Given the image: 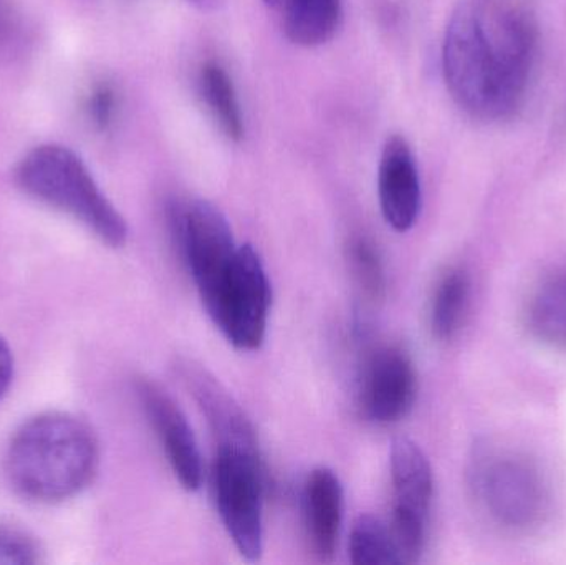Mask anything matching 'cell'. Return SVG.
I'll return each mask as SVG.
<instances>
[{
    "label": "cell",
    "mask_w": 566,
    "mask_h": 565,
    "mask_svg": "<svg viewBox=\"0 0 566 565\" xmlns=\"http://www.w3.org/2000/svg\"><path fill=\"white\" fill-rule=\"evenodd\" d=\"M382 218L395 231L406 232L418 222L422 191L418 163L402 136L386 139L378 169Z\"/></svg>",
    "instance_id": "12"
},
{
    "label": "cell",
    "mask_w": 566,
    "mask_h": 565,
    "mask_svg": "<svg viewBox=\"0 0 566 565\" xmlns=\"http://www.w3.org/2000/svg\"><path fill=\"white\" fill-rule=\"evenodd\" d=\"M469 480L479 506L505 530H531L547 513L548 493L541 471L514 451H475Z\"/></svg>",
    "instance_id": "4"
},
{
    "label": "cell",
    "mask_w": 566,
    "mask_h": 565,
    "mask_svg": "<svg viewBox=\"0 0 566 565\" xmlns=\"http://www.w3.org/2000/svg\"><path fill=\"white\" fill-rule=\"evenodd\" d=\"M216 506L234 543L249 563L264 553V474L261 453L218 448L214 470Z\"/></svg>",
    "instance_id": "5"
},
{
    "label": "cell",
    "mask_w": 566,
    "mask_h": 565,
    "mask_svg": "<svg viewBox=\"0 0 566 565\" xmlns=\"http://www.w3.org/2000/svg\"><path fill=\"white\" fill-rule=\"evenodd\" d=\"M418 375L405 350L386 347L369 360L363 378L361 407L376 423L389 425L402 420L415 407Z\"/></svg>",
    "instance_id": "11"
},
{
    "label": "cell",
    "mask_w": 566,
    "mask_h": 565,
    "mask_svg": "<svg viewBox=\"0 0 566 565\" xmlns=\"http://www.w3.org/2000/svg\"><path fill=\"white\" fill-rule=\"evenodd\" d=\"M99 443L82 418L62 411L36 415L10 438L3 471L23 500L56 504L72 500L95 480Z\"/></svg>",
    "instance_id": "1"
},
{
    "label": "cell",
    "mask_w": 566,
    "mask_h": 565,
    "mask_svg": "<svg viewBox=\"0 0 566 565\" xmlns=\"http://www.w3.org/2000/svg\"><path fill=\"white\" fill-rule=\"evenodd\" d=\"M192 6L198 7L202 12H214V10L221 9L224 0H188Z\"/></svg>",
    "instance_id": "24"
},
{
    "label": "cell",
    "mask_w": 566,
    "mask_h": 565,
    "mask_svg": "<svg viewBox=\"0 0 566 565\" xmlns=\"http://www.w3.org/2000/svg\"><path fill=\"white\" fill-rule=\"evenodd\" d=\"M264 2L268 3V6L274 7L277 6L281 0H264Z\"/></svg>",
    "instance_id": "25"
},
{
    "label": "cell",
    "mask_w": 566,
    "mask_h": 565,
    "mask_svg": "<svg viewBox=\"0 0 566 565\" xmlns=\"http://www.w3.org/2000/svg\"><path fill=\"white\" fill-rule=\"evenodd\" d=\"M525 315L538 341L566 350V268L555 269L538 282Z\"/></svg>",
    "instance_id": "14"
},
{
    "label": "cell",
    "mask_w": 566,
    "mask_h": 565,
    "mask_svg": "<svg viewBox=\"0 0 566 565\" xmlns=\"http://www.w3.org/2000/svg\"><path fill=\"white\" fill-rule=\"evenodd\" d=\"M171 219L199 297L206 304L228 278L238 255L231 224L221 209L205 199L178 202L172 206Z\"/></svg>",
    "instance_id": "7"
},
{
    "label": "cell",
    "mask_w": 566,
    "mask_h": 565,
    "mask_svg": "<svg viewBox=\"0 0 566 565\" xmlns=\"http://www.w3.org/2000/svg\"><path fill=\"white\" fill-rule=\"evenodd\" d=\"M348 556L355 565L405 564L391 526L371 514H363L353 524Z\"/></svg>",
    "instance_id": "17"
},
{
    "label": "cell",
    "mask_w": 566,
    "mask_h": 565,
    "mask_svg": "<svg viewBox=\"0 0 566 565\" xmlns=\"http://www.w3.org/2000/svg\"><path fill=\"white\" fill-rule=\"evenodd\" d=\"M13 378V357L7 342L0 337V398L7 394Z\"/></svg>",
    "instance_id": "22"
},
{
    "label": "cell",
    "mask_w": 566,
    "mask_h": 565,
    "mask_svg": "<svg viewBox=\"0 0 566 565\" xmlns=\"http://www.w3.org/2000/svg\"><path fill=\"white\" fill-rule=\"evenodd\" d=\"M116 106H118V98H116V92L112 85L99 83L92 90L88 102H86V112L96 129L106 132L112 126Z\"/></svg>",
    "instance_id": "21"
},
{
    "label": "cell",
    "mask_w": 566,
    "mask_h": 565,
    "mask_svg": "<svg viewBox=\"0 0 566 565\" xmlns=\"http://www.w3.org/2000/svg\"><path fill=\"white\" fill-rule=\"evenodd\" d=\"M43 563L39 541L15 524L0 523V565H35Z\"/></svg>",
    "instance_id": "19"
},
{
    "label": "cell",
    "mask_w": 566,
    "mask_h": 565,
    "mask_svg": "<svg viewBox=\"0 0 566 565\" xmlns=\"http://www.w3.org/2000/svg\"><path fill=\"white\" fill-rule=\"evenodd\" d=\"M446 85L459 108L481 119L511 115L505 56L497 15L485 19L474 7H459L442 43Z\"/></svg>",
    "instance_id": "2"
},
{
    "label": "cell",
    "mask_w": 566,
    "mask_h": 565,
    "mask_svg": "<svg viewBox=\"0 0 566 565\" xmlns=\"http://www.w3.org/2000/svg\"><path fill=\"white\" fill-rule=\"evenodd\" d=\"M303 517L313 553L332 563L343 523V486L335 471L316 468L303 488Z\"/></svg>",
    "instance_id": "13"
},
{
    "label": "cell",
    "mask_w": 566,
    "mask_h": 565,
    "mask_svg": "<svg viewBox=\"0 0 566 565\" xmlns=\"http://www.w3.org/2000/svg\"><path fill=\"white\" fill-rule=\"evenodd\" d=\"M176 372L208 420L218 448L261 453L254 425L214 375L191 360L179 362Z\"/></svg>",
    "instance_id": "10"
},
{
    "label": "cell",
    "mask_w": 566,
    "mask_h": 565,
    "mask_svg": "<svg viewBox=\"0 0 566 565\" xmlns=\"http://www.w3.org/2000/svg\"><path fill=\"white\" fill-rule=\"evenodd\" d=\"M469 302L468 275L451 271L441 279L432 299L431 327L439 341H451L462 322Z\"/></svg>",
    "instance_id": "18"
},
{
    "label": "cell",
    "mask_w": 566,
    "mask_h": 565,
    "mask_svg": "<svg viewBox=\"0 0 566 565\" xmlns=\"http://www.w3.org/2000/svg\"><path fill=\"white\" fill-rule=\"evenodd\" d=\"M342 15L343 0H286V36L305 49L325 45L335 36Z\"/></svg>",
    "instance_id": "15"
},
{
    "label": "cell",
    "mask_w": 566,
    "mask_h": 565,
    "mask_svg": "<svg viewBox=\"0 0 566 565\" xmlns=\"http://www.w3.org/2000/svg\"><path fill=\"white\" fill-rule=\"evenodd\" d=\"M13 30V13L6 0H0V40H6Z\"/></svg>",
    "instance_id": "23"
},
{
    "label": "cell",
    "mask_w": 566,
    "mask_h": 565,
    "mask_svg": "<svg viewBox=\"0 0 566 565\" xmlns=\"http://www.w3.org/2000/svg\"><path fill=\"white\" fill-rule=\"evenodd\" d=\"M272 287L259 252L239 245L234 264L205 307L216 327L239 350H258L268 334Z\"/></svg>",
    "instance_id": "6"
},
{
    "label": "cell",
    "mask_w": 566,
    "mask_h": 565,
    "mask_svg": "<svg viewBox=\"0 0 566 565\" xmlns=\"http://www.w3.org/2000/svg\"><path fill=\"white\" fill-rule=\"evenodd\" d=\"M199 93L219 129L231 142H241L245 135L244 116L228 70L218 62L206 63L199 73Z\"/></svg>",
    "instance_id": "16"
},
{
    "label": "cell",
    "mask_w": 566,
    "mask_h": 565,
    "mask_svg": "<svg viewBox=\"0 0 566 565\" xmlns=\"http://www.w3.org/2000/svg\"><path fill=\"white\" fill-rule=\"evenodd\" d=\"M353 271L366 294L379 297L385 291V275H382L381 259L371 242L366 239H356L349 249Z\"/></svg>",
    "instance_id": "20"
},
{
    "label": "cell",
    "mask_w": 566,
    "mask_h": 565,
    "mask_svg": "<svg viewBox=\"0 0 566 565\" xmlns=\"http://www.w3.org/2000/svg\"><path fill=\"white\" fill-rule=\"evenodd\" d=\"M392 483L391 527L409 547L422 546L428 536L434 480L424 451L408 438H396L389 454Z\"/></svg>",
    "instance_id": "8"
},
{
    "label": "cell",
    "mask_w": 566,
    "mask_h": 565,
    "mask_svg": "<svg viewBox=\"0 0 566 565\" xmlns=\"http://www.w3.org/2000/svg\"><path fill=\"white\" fill-rule=\"evenodd\" d=\"M143 410L156 431L176 480L186 491H198L205 477L195 431L176 401L153 381H138Z\"/></svg>",
    "instance_id": "9"
},
{
    "label": "cell",
    "mask_w": 566,
    "mask_h": 565,
    "mask_svg": "<svg viewBox=\"0 0 566 565\" xmlns=\"http://www.w3.org/2000/svg\"><path fill=\"white\" fill-rule=\"evenodd\" d=\"M15 181L30 198L85 226L103 244L123 248L128 224L96 185L83 159L62 145H40L15 168Z\"/></svg>",
    "instance_id": "3"
}]
</instances>
